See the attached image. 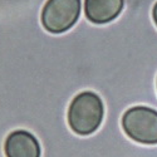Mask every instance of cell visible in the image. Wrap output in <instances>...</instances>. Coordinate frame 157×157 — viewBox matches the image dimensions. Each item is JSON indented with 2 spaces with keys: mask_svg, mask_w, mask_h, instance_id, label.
<instances>
[{
  "mask_svg": "<svg viewBox=\"0 0 157 157\" xmlns=\"http://www.w3.org/2000/svg\"><path fill=\"white\" fill-rule=\"evenodd\" d=\"M103 114L104 108L99 96L93 92H82L71 102L68 123L77 135L88 136L98 129L103 120Z\"/></svg>",
  "mask_w": 157,
  "mask_h": 157,
  "instance_id": "cell-1",
  "label": "cell"
},
{
  "mask_svg": "<svg viewBox=\"0 0 157 157\" xmlns=\"http://www.w3.org/2000/svg\"><path fill=\"white\" fill-rule=\"evenodd\" d=\"M122 127L131 140L157 145V111L143 106L129 108L122 117Z\"/></svg>",
  "mask_w": 157,
  "mask_h": 157,
  "instance_id": "cell-2",
  "label": "cell"
},
{
  "mask_svg": "<svg viewBox=\"0 0 157 157\" xmlns=\"http://www.w3.org/2000/svg\"><path fill=\"white\" fill-rule=\"evenodd\" d=\"M81 14V0H48L42 10L43 27L53 34L71 29Z\"/></svg>",
  "mask_w": 157,
  "mask_h": 157,
  "instance_id": "cell-3",
  "label": "cell"
},
{
  "mask_svg": "<svg viewBox=\"0 0 157 157\" xmlns=\"http://www.w3.org/2000/svg\"><path fill=\"white\" fill-rule=\"evenodd\" d=\"M4 152L6 157H40V145L30 132L17 129L6 137Z\"/></svg>",
  "mask_w": 157,
  "mask_h": 157,
  "instance_id": "cell-4",
  "label": "cell"
},
{
  "mask_svg": "<svg viewBox=\"0 0 157 157\" xmlns=\"http://www.w3.org/2000/svg\"><path fill=\"white\" fill-rule=\"evenodd\" d=\"M124 0H86L84 11L89 21L106 24L121 14Z\"/></svg>",
  "mask_w": 157,
  "mask_h": 157,
  "instance_id": "cell-5",
  "label": "cell"
},
{
  "mask_svg": "<svg viewBox=\"0 0 157 157\" xmlns=\"http://www.w3.org/2000/svg\"><path fill=\"white\" fill-rule=\"evenodd\" d=\"M152 17H153L155 24L157 25V3H156V4H155V6H153V10H152Z\"/></svg>",
  "mask_w": 157,
  "mask_h": 157,
  "instance_id": "cell-6",
  "label": "cell"
}]
</instances>
